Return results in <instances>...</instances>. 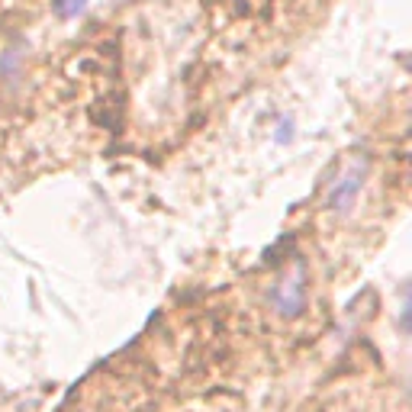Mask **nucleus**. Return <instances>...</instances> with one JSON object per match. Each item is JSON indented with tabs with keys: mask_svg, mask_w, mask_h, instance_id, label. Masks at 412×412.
<instances>
[{
	"mask_svg": "<svg viewBox=\"0 0 412 412\" xmlns=\"http://www.w3.org/2000/svg\"><path fill=\"white\" fill-rule=\"evenodd\" d=\"M367 158H351L348 165H341V171L332 178L326 191V210L348 213L364 191V184H367Z\"/></svg>",
	"mask_w": 412,
	"mask_h": 412,
	"instance_id": "1",
	"label": "nucleus"
},
{
	"mask_svg": "<svg viewBox=\"0 0 412 412\" xmlns=\"http://www.w3.org/2000/svg\"><path fill=\"white\" fill-rule=\"evenodd\" d=\"M55 10L62 16H74V13L84 10V0H55Z\"/></svg>",
	"mask_w": 412,
	"mask_h": 412,
	"instance_id": "3",
	"label": "nucleus"
},
{
	"mask_svg": "<svg viewBox=\"0 0 412 412\" xmlns=\"http://www.w3.org/2000/svg\"><path fill=\"white\" fill-rule=\"evenodd\" d=\"M271 309L284 319H296L306 309V267L296 261L290 274H284L271 290Z\"/></svg>",
	"mask_w": 412,
	"mask_h": 412,
	"instance_id": "2",
	"label": "nucleus"
}]
</instances>
